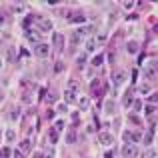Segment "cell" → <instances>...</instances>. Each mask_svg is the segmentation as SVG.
<instances>
[{"label":"cell","instance_id":"6da1fadb","mask_svg":"<svg viewBox=\"0 0 158 158\" xmlns=\"http://www.w3.org/2000/svg\"><path fill=\"white\" fill-rule=\"evenodd\" d=\"M78 88H80L78 80H68V84H66V90H64V100H66V102H74V100H76Z\"/></svg>","mask_w":158,"mask_h":158},{"label":"cell","instance_id":"7a4b0ae2","mask_svg":"<svg viewBox=\"0 0 158 158\" xmlns=\"http://www.w3.org/2000/svg\"><path fill=\"white\" fill-rule=\"evenodd\" d=\"M156 74H158V58L144 62V78H156Z\"/></svg>","mask_w":158,"mask_h":158},{"label":"cell","instance_id":"3957f363","mask_svg":"<svg viewBox=\"0 0 158 158\" xmlns=\"http://www.w3.org/2000/svg\"><path fill=\"white\" fill-rule=\"evenodd\" d=\"M34 24H36V28H38V32L52 30V22L48 18H42V16H34Z\"/></svg>","mask_w":158,"mask_h":158},{"label":"cell","instance_id":"277c9868","mask_svg":"<svg viewBox=\"0 0 158 158\" xmlns=\"http://www.w3.org/2000/svg\"><path fill=\"white\" fill-rule=\"evenodd\" d=\"M122 156L124 158H136V156H138V148H136V144H124V146H122Z\"/></svg>","mask_w":158,"mask_h":158},{"label":"cell","instance_id":"5b68a950","mask_svg":"<svg viewBox=\"0 0 158 158\" xmlns=\"http://www.w3.org/2000/svg\"><path fill=\"white\" fill-rule=\"evenodd\" d=\"M48 52H50V46L44 44V42H40V44H36V46H34V54H36V56H40V58H46Z\"/></svg>","mask_w":158,"mask_h":158},{"label":"cell","instance_id":"8992f818","mask_svg":"<svg viewBox=\"0 0 158 158\" xmlns=\"http://www.w3.org/2000/svg\"><path fill=\"white\" fill-rule=\"evenodd\" d=\"M98 142H100L102 146H110V144L114 142V138H112V134H108V132H100V134H98Z\"/></svg>","mask_w":158,"mask_h":158},{"label":"cell","instance_id":"52a82bcc","mask_svg":"<svg viewBox=\"0 0 158 158\" xmlns=\"http://www.w3.org/2000/svg\"><path fill=\"white\" fill-rule=\"evenodd\" d=\"M124 80H126V72H124V70H118V72L112 74V82H114L116 86H120Z\"/></svg>","mask_w":158,"mask_h":158},{"label":"cell","instance_id":"ba28073f","mask_svg":"<svg viewBox=\"0 0 158 158\" xmlns=\"http://www.w3.org/2000/svg\"><path fill=\"white\" fill-rule=\"evenodd\" d=\"M68 20L72 24H80V22H84V20H86V16L82 14V12H72V14L68 16Z\"/></svg>","mask_w":158,"mask_h":158},{"label":"cell","instance_id":"9c48e42d","mask_svg":"<svg viewBox=\"0 0 158 158\" xmlns=\"http://www.w3.org/2000/svg\"><path fill=\"white\" fill-rule=\"evenodd\" d=\"M90 92H92V96H100V92H102L100 80H94V82H92V86H90Z\"/></svg>","mask_w":158,"mask_h":158},{"label":"cell","instance_id":"30bf717a","mask_svg":"<svg viewBox=\"0 0 158 158\" xmlns=\"http://www.w3.org/2000/svg\"><path fill=\"white\" fill-rule=\"evenodd\" d=\"M30 150H32L30 140H22V142H20V152H22V154H26V152H30Z\"/></svg>","mask_w":158,"mask_h":158},{"label":"cell","instance_id":"8fae6325","mask_svg":"<svg viewBox=\"0 0 158 158\" xmlns=\"http://www.w3.org/2000/svg\"><path fill=\"white\" fill-rule=\"evenodd\" d=\"M26 38L30 40V42H34V44H40V36H38V32H30V30H28V32H26Z\"/></svg>","mask_w":158,"mask_h":158},{"label":"cell","instance_id":"7c38bea8","mask_svg":"<svg viewBox=\"0 0 158 158\" xmlns=\"http://www.w3.org/2000/svg\"><path fill=\"white\" fill-rule=\"evenodd\" d=\"M152 136H154V126H150L146 130V134H144V144H150L152 142Z\"/></svg>","mask_w":158,"mask_h":158},{"label":"cell","instance_id":"4fadbf2b","mask_svg":"<svg viewBox=\"0 0 158 158\" xmlns=\"http://www.w3.org/2000/svg\"><path fill=\"white\" fill-rule=\"evenodd\" d=\"M126 48H128L130 54H136V52H138V42H136V40H130V42L126 44Z\"/></svg>","mask_w":158,"mask_h":158},{"label":"cell","instance_id":"5bb4252c","mask_svg":"<svg viewBox=\"0 0 158 158\" xmlns=\"http://www.w3.org/2000/svg\"><path fill=\"white\" fill-rule=\"evenodd\" d=\"M54 46H56V48L64 46V36H62V34H54Z\"/></svg>","mask_w":158,"mask_h":158},{"label":"cell","instance_id":"9a60e30c","mask_svg":"<svg viewBox=\"0 0 158 158\" xmlns=\"http://www.w3.org/2000/svg\"><path fill=\"white\" fill-rule=\"evenodd\" d=\"M124 140H126V144H134V140H138V136L132 134V132H124Z\"/></svg>","mask_w":158,"mask_h":158},{"label":"cell","instance_id":"2e32d148","mask_svg":"<svg viewBox=\"0 0 158 158\" xmlns=\"http://www.w3.org/2000/svg\"><path fill=\"white\" fill-rule=\"evenodd\" d=\"M104 112H106V114H112V112H114V102H112V100H106V104H104Z\"/></svg>","mask_w":158,"mask_h":158},{"label":"cell","instance_id":"e0dca14e","mask_svg":"<svg viewBox=\"0 0 158 158\" xmlns=\"http://www.w3.org/2000/svg\"><path fill=\"white\" fill-rule=\"evenodd\" d=\"M92 30H94V28H92V26H90V24H88V26H82L80 30H76V32H78V34H80V36H84V34H90V32H92Z\"/></svg>","mask_w":158,"mask_h":158},{"label":"cell","instance_id":"ac0fdd59","mask_svg":"<svg viewBox=\"0 0 158 158\" xmlns=\"http://www.w3.org/2000/svg\"><path fill=\"white\" fill-rule=\"evenodd\" d=\"M78 106H80L82 110H86V108L90 106V100H88V98H80V100H78Z\"/></svg>","mask_w":158,"mask_h":158},{"label":"cell","instance_id":"d6986e66","mask_svg":"<svg viewBox=\"0 0 158 158\" xmlns=\"http://www.w3.org/2000/svg\"><path fill=\"white\" fill-rule=\"evenodd\" d=\"M48 138H50V142H56V140H58V132L54 130V128L48 130Z\"/></svg>","mask_w":158,"mask_h":158},{"label":"cell","instance_id":"ffe728a7","mask_svg":"<svg viewBox=\"0 0 158 158\" xmlns=\"http://www.w3.org/2000/svg\"><path fill=\"white\" fill-rule=\"evenodd\" d=\"M142 158H156V152L152 150V148H148V150L142 152Z\"/></svg>","mask_w":158,"mask_h":158},{"label":"cell","instance_id":"44dd1931","mask_svg":"<svg viewBox=\"0 0 158 158\" xmlns=\"http://www.w3.org/2000/svg\"><path fill=\"white\" fill-rule=\"evenodd\" d=\"M102 60H104V56H102V54H96V56L92 58V64H94V66H100Z\"/></svg>","mask_w":158,"mask_h":158},{"label":"cell","instance_id":"7402d4cb","mask_svg":"<svg viewBox=\"0 0 158 158\" xmlns=\"http://www.w3.org/2000/svg\"><path fill=\"white\" fill-rule=\"evenodd\" d=\"M54 130H56V132L64 130V120H56V122H54Z\"/></svg>","mask_w":158,"mask_h":158},{"label":"cell","instance_id":"603a6c76","mask_svg":"<svg viewBox=\"0 0 158 158\" xmlns=\"http://www.w3.org/2000/svg\"><path fill=\"white\" fill-rule=\"evenodd\" d=\"M96 46H98V44H96V40H94V38H90V40H88V44H86V50H90V52H92Z\"/></svg>","mask_w":158,"mask_h":158},{"label":"cell","instance_id":"cb8c5ba5","mask_svg":"<svg viewBox=\"0 0 158 158\" xmlns=\"http://www.w3.org/2000/svg\"><path fill=\"white\" fill-rule=\"evenodd\" d=\"M66 140H68V142H76V134H74V132L70 130L68 134H66Z\"/></svg>","mask_w":158,"mask_h":158},{"label":"cell","instance_id":"d4e9b609","mask_svg":"<svg viewBox=\"0 0 158 158\" xmlns=\"http://www.w3.org/2000/svg\"><path fill=\"white\" fill-rule=\"evenodd\" d=\"M10 156V148H0V158H6Z\"/></svg>","mask_w":158,"mask_h":158},{"label":"cell","instance_id":"484cf974","mask_svg":"<svg viewBox=\"0 0 158 158\" xmlns=\"http://www.w3.org/2000/svg\"><path fill=\"white\" fill-rule=\"evenodd\" d=\"M104 40H106V32H100V34H98V38H96V44L104 42Z\"/></svg>","mask_w":158,"mask_h":158},{"label":"cell","instance_id":"4316f807","mask_svg":"<svg viewBox=\"0 0 158 158\" xmlns=\"http://www.w3.org/2000/svg\"><path fill=\"white\" fill-rule=\"evenodd\" d=\"M130 104H132V96L126 94V96H124V106H130Z\"/></svg>","mask_w":158,"mask_h":158},{"label":"cell","instance_id":"83f0119b","mask_svg":"<svg viewBox=\"0 0 158 158\" xmlns=\"http://www.w3.org/2000/svg\"><path fill=\"white\" fill-rule=\"evenodd\" d=\"M138 92H140V94H146V92H150V86H140V88H138Z\"/></svg>","mask_w":158,"mask_h":158},{"label":"cell","instance_id":"f1b7e54d","mask_svg":"<svg viewBox=\"0 0 158 158\" xmlns=\"http://www.w3.org/2000/svg\"><path fill=\"white\" fill-rule=\"evenodd\" d=\"M80 38H82V36L78 34V32H74V34H72V44H76V42H78Z\"/></svg>","mask_w":158,"mask_h":158},{"label":"cell","instance_id":"f546056e","mask_svg":"<svg viewBox=\"0 0 158 158\" xmlns=\"http://www.w3.org/2000/svg\"><path fill=\"white\" fill-rule=\"evenodd\" d=\"M84 60H86V58H84V56H78V58H76V62H78V66H84Z\"/></svg>","mask_w":158,"mask_h":158},{"label":"cell","instance_id":"4dcf8cb0","mask_svg":"<svg viewBox=\"0 0 158 158\" xmlns=\"http://www.w3.org/2000/svg\"><path fill=\"white\" fill-rule=\"evenodd\" d=\"M6 138H8V140H14V130H8V132H6Z\"/></svg>","mask_w":158,"mask_h":158},{"label":"cell","instance_id":"1f68e13d","mask_svg":"<svg viewBox=\"0 0 158 158\" xmlns=\"http://www.w3.org/2000/svg\"><path fill=\"white\" fill-rule=\"evenodd\" d=\"M148 100H150L152 104H154V102H158V94H150V98H148Z\"/></svg>","mask_w":158,"mask_h":158},{"label":"cell","instance_id":"d6a6232c","mask_svg":"<svg viewBox=\"0 0 158 158\" xmlns=\"http://www.w3.org/2000/svg\"><path fill=\"white\" fill-rule=\"evenodd\" d=\"M146 114H148V116L154 114V106H148V108H146Z\"/></svg>","mask_w":158,"mask_h":158},{"label":"cell","instance_id":"836d02e7","mask_svg":"<svg viewBox=\"0 0 158 158\" xmlns=\"http://www.w3.org/2000/svg\"><path fill=\"white\" fill-rule=\"evenodd\" d=\"M14 158H24V154H22L20 150H16V152H14Z\"/></svg>","mask_w":158,"mask_h":158},{"label":"cell","instance_id":"e575fe53","mask_svg":"<svg viewBox=\"0 0 158 158\" xmlns=\"http://www.w3.org/2000/svg\"><path fill=\"white\" fill-rule=\"evenodd\" d=\"M8 60H14V50H8Z\"/></svg>","mask_w":158,"mask_h":158},{"label":"cell","instance_id":"d590c367","mask_svg":"<svg viewBox=\"0 0 158 158\" xmlns=\"http://www.w3.org/2000/svg\"><path fill=\"white\" fill-rule=\"evenodd\" d=\"M66 110V104H58V112H64Z\"/></svg>","mask_w":158,"mask_h":158},{"label":"cell","instance_id":"8d00e7d4","mask_svg":"<svg viewBox=\"0 0 158 158\" xmlns=\"http://www.w3.org/2000/svg\"><path fill=\"white\" fill-rule=\"evenodd\" d=\"M32 158H44V156H42V152H34V156H32Z\"/></svg>","mask_w":158,"mask_h":158},{"label":"cell","instance_id":"74e56055","mask_svg":"<svg viewBox=\"0 0 158 158\" xmlns=\"http://www.w3.org/2000/svg\"><path fill=\"white\" fill-rule=\"evenodd\" d=\"M104 158H114V152H106V154H104Z\"/></svg>","mask_w":158,"mask_h":158},{"label":"cell","instance_id":"f35d334b","mask_svg":"<svg viewBox=\"0 0 158 158\" xmlns=\"http://www.w3.org/2000/svg\"><path fill=\"white\" fill-rule=\"evenodd\" d=\"M44 158H54V152H46V156Z\"/></svg>","mask_w":158,"mask_h":158},{"label":"cell","instance_id":"ab89813d","mask_svg":"<svg viewBox=\"0 0 158 158\" xmlns=\"http://www.w3.org/2000/svg\"><path fill=\"white\" fill-rule=\"evenodd\" d=\"M2 24H4V16L0 14V26H2Z\"/></svg>","mask_w":158,"mask_h":158},{"label":"cell","instance_id":"60d3db41","mask_svg":"<svg viewBox=\"0 0 158 158\" xmlns=\"http://www.w3.org/2000/svg\"><path fill=\"white\" fill-rule=\"evenodd\" d=\"M2 98H4V92H2V88H0V100H2Z\"/></svg>","mask_w":158,"mask_h":158},{"label":"cell","instance_id":"b9f144b4","mask_svg":"<svg viewBox=\"0 0 158 158\" xmlns=\"http://www.w3.org/2000/svg\"><path fill=\"white\" fill-rule=\"evenodd\" d=\"M0 66H2V60H0Z\"/></svg>","mask_w":158,"mask_h":158}]
</instances>
